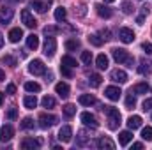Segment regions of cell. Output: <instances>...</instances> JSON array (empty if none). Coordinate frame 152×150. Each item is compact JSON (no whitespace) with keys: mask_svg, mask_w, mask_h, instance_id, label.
Masks as SVG:
<instances>
[{"mask_svg":"<svg viewBox=\"0 0 152 150\" xmlns=\"http://www.w3.org/2000/svg\"><path fill=\"white\" fill-rule=\"evenodd\" d=\"M103 111L108 115V127L113 129V131L118 129V125H120V113H118V110L113 108V106H104Z\"/></svg>","mask_w":152,"mask_h":150,"instance_id":"obj_1","label":"cell"},{"mask_svg":"<svg viewBox=\"0 0 152 150\" xmlns=\"http://www.w3.org/2000/svg\"><path fill=\"white\" fill-rule=\"evenodd\" d=\"M28 73L30 74H34V76H41V74H44L46 73V66L42 64V60H32L30 64H28Z\"/></svg>","mask_w":152,"mask_h":150,"instance_id":"obj_2","label":"cell"},{"mask_svg":"<svg viewBox=\"0 0 152 150\" xmlns=\"http://www.w3.org/2000/svg\"><path fill=\"white\" fill-rule=\"evenodd\" d=\"M57 122H58V118H57L55 115H46V113H42V115L39 117V125H41L42 129L53 127V125H55Z\"/></svg>","mask_w":152,"mask_h":150,"instance_id":"obj_3","label":"cell"},{"mask_svg":"<svg viewBox=\"0 0 152 150\" xmlns=\"http://www.w3.org/2000/svg\"><path fill=\"white\" fill-rule=\"evenodd\" d=\"M80 118H81V122H83L87 127H92V129H97V127H99V122L96 120V117H94L92 113L83 111L81 115H80Z\"/></svg>","mask_w":152,"mask_h":150,"instance_id":"obj_4","label":"cell"},{"mask_svg":"<svg viewBox=\"0 0 152 150\" xmlns=\"http://www.w3.org/2000/svg\"><path fill=\"white\" fill-rule=\"evenodd\" d=\"M42 50H44V55L46 57H53L55 51H57V41H55V37H46Z\"/></svg>","mask_w":152,"mask_h":150,"instance_id":"obj_5","label":"cell"},{"mask_svg":"<svg viewBox=\"0 0 152 150\" xmlns=\"http://www.w3.org/2000/svg\"><path fill=\"white\" fill-rule=\"evenodd\" d=\"M21 21H23L25 27H28V28H36V27H37L36 18L32 16V12H30L28 9H23V11H21Z\"/></svg>","mask_w":152,"mask_h":150,"instance_id":"obj_6","label":"cell"},{"mask_svg":"<svg viewBox=\"0 0 152 150\" xmlns=\"http://www.w3.org/2000/svg\"><path fill=\"white\" fill-rule=\"evenodd\" d=\"M112 55H113L115 62H118V64H126V60L129 58V53L124 48H113L112 50Z\"/></svg>","mask_w":152,"mask_h":150,"instance_id":"obj_7","label":"cell"},{"mask_svg":"<svg viewBox=\"0 0 152 150\" xmlns=\"http://www.w3.org/2000/svg\"><path fill=\"white\" fill-rule=\"evenodd\" d=\"M51 4H53V0H32V2H30V5H32L37 12H41V14L46 12Z\"/></svg>","mask_w":152,"mask_h":150,"instance_id":"obj_8","label":"cell"},{"mask_svg":"<svg viewBox=\"0 0 152 150\" xmlns=\"http://www.w3.org/2000/svg\"><path fill=\"white\" fill-rule=\"evenodd\" d=\"M118 39L124 42V44H129L134 41V32L131 28H120L118 30Z\"/></svg>","mask_w":152,"mask_h":150,"instance_id":"obj_9","label":"cell"},{"mask_svg":"<svg viewBox=\"0 0 152 150\" xmlns=\"http://www.w3.org/2000/svg\"><path fill=\"white\" fill-rule=\"evenodd\" d=\"M14 136V129H12V125H4L2 129H0V141L2 143H5V141H9L11 138Z\"/></svg>","mask_w":152,"mask_h":150,"instance_id":"obj_10","label":"cell"},{"mask_svg":"<svg viewBox=\"0 0 152 150\" xmlns=\"http://www.w3.org/2000/svg\"><path fill=\"white\" fill-rule=\"evenodd\" d=\"M71 138H73V129H71L69 125H64V127L58 131V140H60L62 143H69Z\"/></svg>","mask_w":152,"mask_h":150,"instance_id":"obj_11","label":"cell"},{"mask_svg":"<svg viewBox=\"0 0 152 150\" xmlns=\"http://www.w3.org/2000/svg\"><path fill=\"white\" fill-rule=\"evenodd\" d=\"M120 94H122V90L118 87H106V90H104V95L110 101H118L120 99Z\"/></svg>","mask_w":152,"mask_h":150,"instance_id":"obj_12","label":"cell"},{"mask_svg":"<svg viewBox=\"0 0 152 150\" xmlns=\"http://www.w3.org/2000/svg\"><path fill=\"white\" fill-rule=\"evenodd\" d=\"M96 11H97V14L101 16V18H112V14H113V11H112V7H108V5H104V4H97L96 5Z\"/></svg>","mask_w":152,"mask_h":150,"instance_id":"obj_13","label":"cell"},{"mask_svg":"<svg viewBox=\"0 0 152 150\" xmlns=\"http://www.w3.org/2000/svg\"><path fill=\"white\" fill-rule=\"evenodd\" d=\"M12 16H14L12 9H7V7H0V23H2V25L9 23V21L12 20Z\"/></svg>","mask_w":152,"mask_h":150,"instance_id":"obj_14","label":"cell"},{"mask_svg":"<svg viewBox=\"0 0 152 150\" xmlns=\"http://www.w3.org/2000/svg\"><path fill=\"white\" fill-rule=\"evenodd\" d=\"M55 92H57L62 99H67V97H69V85L60 81V83H57V85H55Z\"/></svg>","mask_w":152,"mask_h":150,"instance_id":"obj_15","label":"cell"},{"mask_svg":"<svg viewBox=\"0 0 152 150\" xmlns=\"http://www.w3.org/2000/svg\"><path fill=\"white\" fill-rule=\"evenodd\" d=\"M112 79H113L115 83H126L127 81V74L122 69H113L112 71Z\"/></svg>","mask_w":152,"mask_h":150,"instance_id":"obj_16","label":"cell"},{"mask_svg":"<svg viewBox=\"0 0 152 150\" xmlns=\"http://www.w3.org/2000/svg\"><path fill=\"white\" fill-rule=\"evenodd\" d=\"M129 92H131V94H136V95L147 94V92H149V85H147V83H136L134 87H131Z\"/></svg>","mask_w":152,"mask_h":150,"instance_id":"obj_17","label":"cell"},{"mask_svg":"<svg viewBox=\"0 0 152 150\" xmlns=\"http://www.w3.org/2000/svg\"><path fill=\"white\" fill-rule=\"evenodd\" d=\"M127 127H129L131 131H134V129L142 127V117H138V115L129 117V118H127Z\"/></svg>","mask_w":152,"mask_h":150,"instance_id":"obj_18","label":"cell"},{"mask_svg":"<svg viewBox=\"0 0 152 150\" xmlns=\"http://www.w3.org/2000/svg\"><path fill=\"white\" fill-rule=\"evenodd\" d=\"M96 145H97L99 149H108V150L115 149V143L110 140V138H99V140L96 141Z\"/></svg>","mask_w":152,"mask_h":150,"instance_id":"obj_19","label":"cell"},{"mask_svg":"<svg viewBox=\"0 0 152 150\" xmlns=\"http://www.w3.org/2000/svg\"><path fill=\"white\" fill-rule=\"evenodd\" d=\"M41 147V141L34 140V138H25L21 141V149H39Z\"/></svg>","mask_w":152,"mask_h":150,"instance_id":"obj_20","label":"cell"},{"mask_svg":"<svg viewBox=\"0 0 152 150\" xmlns=\"http://www.w3.org/2000/svg\"><path fill=\"white\" fill-rule=\"evenodd\" d=\"M78 101H80V104H83V106H92V104H96V97L90 95V94H81Z\"/></svg>","mask_w":152,"mask_h":150,"instance_id":"obj_21","label":"cell"},{"mask_svg":"<svg viewBox=\"0 0 152 150\" xmlns=\"http://www.w3.org/2000/svg\"><path fill=\"white\" fill-rule=\"evenodd\" d=\"M133 140V134H131V129L129 131H122L120 134H118V143L122 145V147H126L129 141Z\"/></svg>","mask_w":152,"mask_h":150,"instance_id":"obj_22","label":"cell"},{"mask_svg":"<svg viewBox=\"0 0 152 150\" xmlns=\"http://www.w3.org/2000/svg\"><path fill=\"white\" fill-rule=\"evenodd\" d=\"M23 104H25L27 110H34V108L37 106V99H36V95H25Z\"/></svg>","mask_w":152,"mask_h":150,"instance_id":"obj_23","label":"cell"},{"mask_svg":"<svg viewBox=\"0 0 152 150\" xmlns=\"http://www.w3.org/2000/svg\"><path fill=\"white\" fill-rule=\"evenodd\" d=\"M21 37H23V30L21 28H11V32H9V41L11 42H18Z\"/></svg>","mask_w":152,"mask_h":150,"instance_id":"obj_24","label":"cell"},{"mask_svg":"<svg viewBox=\"0 0 152 150\" xmlns=\"http://www.w3.org/2000/svg\"><path fill=\"white\" fill-rule=\"evenodd\" d=\"M37 46H39V37L36 34H30L27 37V48L28 50H37Z\"/></svg>","mask_w":152,"mask_h":150,"instance_id":"obj_25","label":"cell"},{"mask_svg":"<svg viewBox=\"0 0 152 150\" xmlns=\"http://www.w3.org/2000/svg\"><path fill=\"white\" fill-rule=\"evenodd\" d=\"M96 66H97L99 69H108V57H106L104 53L97 55V58H96Z\"/></svg>","mask_w":152,"mask_h":150,"instance_id":"obj_26","label":"cell"},{"mask_svg":"<svg viewBox=\"0 0 152 150\" xmlns=\"http://www.w3.org/2000/svg\"><path fill=\"white\" fill-rule=\"evenodd\" d=\"M66 16H67L66 7H58V9H55V20H57V21H64Z\"/></svg>","mask_w":152,"mask_h":150,"instance_id":"obj_27","label":"cell"},{"mask_svg":"<svg viewBox=\"0 0 152 150\" xmlns=\"http://www.w3.org/2000/svg\"><path fill=\"white\" fill-rule=\"evenodd\" d=\"M41 104H42L44 108L51 110V108H55V99H53V97H50V95H44V97H42V101H41Z\"/></svg>","mask_w":152,"mask_h":150,"instance_id":"obj_28","label":"cell"},{"mask_svg":"<svg viewBox=\"0 0 152 150\" xmlns=\"http://www.w3.org/2000/svg\"><path fill=\"white\" fill-rule=\"evenodd\" d=\"M25 90L27 92H39L41 90V85L36 83V81H27L25 83Z\"/></svg>","mask_w":152,"mask_h":150,"instance_id":"obj_29","label":"cell"},{"mask_svg":"<svg viewBox=\"0 0 152 150\" xmlns=\"http://www.w3.org/2000/svg\"><path fill=\"white\" fill-rule=\"evenodd\" d=\"M62 64L64 66H67V67H76L78 64H76V58H73V57H69V55H66V57H62Z\"/></svg>","mask_w":152,"mask_h":150,"instance_id":"obj_30","label":"cell"},{"mask_svg":"<svg viewBox=\"0 0 152 150\" xmlns=\"http://www.w3.org/2000/svg\"><path fill=\"white\" fill-rule=\"evenodd\" d=\"M101 81H103L101 74H92V76H90V79H88V85L96 88V87H99V85H101Z\"/></svg>","mask_w":152,"mask_h":150,"instance_id":"obj_31","label":"cell"},{"mask_svg":"<svg viewBox=\"0 0 152 150\" xmlns=\"http://www.w3.org/2000/svg\"><path fill=\"white\" fill-rule=\"evenodd\" d=\"M66 48H67L69 51H76V50L80 48V41H78V39H69V41L66 42Z\"/></svg>","mask_w":152,"mask_h":150,"instance_id":"obj_32","label":"cell"},{"mask_svg":"<svg viewBox=\"0 0 152 150\" xmlns=\"http://www.w3.org/2000/svg\"><path fill=\"white\" fill-rule=\"evenodd\" d=\"M88 41H90V44H94V46H101V44L104 42V39L101 37V36H97V34L88 36Z\"/></svg>","mask_w":152,"mask_h":150,"instance_id":"obj_33","label":"cell"},{"mask_svg":"<svg viewBox=\"0 0 152 150\" xmlns=\"http://www.w3.org/2000/svg\"><path fill=\"white\" fill-rule=\"evenodd\" d=\"M34 125H36V124H34V120H32L30 117H25L23 122H21V129H27V131H28V129H34Z\"/></svg>","mask_w":152,"mask_h":150,"instance_id":"obj_34","label":"cell"},{"mask_svg":"<svg viewBox=\"0 0 152 150\" xmlns=\"http://www.w3.org/2000/svg\"><path fill=\"white\" fill-rule=\"evenodd\" d=\"M64 115H66V117H75L76 115V106L75 104H66V106H64Z\"/></svg>","mask_w":152,"mask_h":150,"instance_id":"obj_35","label":"cell"},{"mask_svg":"<svg viewBox=\"0 0 152 150\" xmlns=\"http://www.w3.org/2000/svg\"><path fill=\"white\" fill-rule=\"evenodd\" d=\"M87 141H88L87 133H85V131H80V133H78V145L83 147V145H87Z\"/></svg>","mask_w":152,"mask_h":150,"instance_id":"obj_36","label":"cell"},{"mask_svg":"<svg viewBox=\"0 0 152 150\" xmlns=\"http://www.w3.org/2000/svg\"><path fill=\"white\" fill-rule=\"evenodd\" d=\"M81 62L87 64V66H90L92 64V53L90 51H81Z\"/></svg>","mask_w":152,"mask_h":150,"instance_id":"obj_37","label":"cell"},{"mask_svg":"<svg viewBox=\"0 0 152 150\" xmlns=\"http://www.w3.org/2000/svg\"><path fill=\"white\" fill-rule=\"evenodd\" d=\"M142 138L145 141H151L152 140V127H143L142 129Z\"/></svg>","mask_w":152,"mask_h":150,"instance_id":"obj_38","label":"cell"},{"mask_svg":"<svg viewBox=\"0 0 152 150\" xmlns=\"http://www.w3.org/2000/svg\"><path fill=\"white\" fill-rule=\"evenodd\" d=\"M134 104H136V99L133 97V94L129 92V95H127V99H126V108L127 110H133L134 108Z\"/></svg>","mask_w":152,"mask_h":150,"instance_id":"obj_39","label":"cell"},{"mask_svg":"<svg viewBox=\"0 0 152 150\" xmlns=\"http://www.w3.org/2000/svg\"><path fill=\"white\" fill-rule=\"evenodd\" d=\"M57 32H58V28H57V27H44V34H46L48 37H53Z\"/></svg>","mask_w":152,"mask_h":150,"instance_id":"obj_40","label":"cell"},{"mask_svg":"<svg viewBox=\"0 0 152 150\" xmlns=\"http://www.w3.org/2000/svg\"><path fill=\"white\" fill-rule=\"evenodd\" d=\"M133 9H134V7L131 5V2H124V4H122V11H124L126 14H131V12H133Z\"/></svg>","mask_w":152,"mask_h":150,"instance_id":"obj_41","label":"cell"},{"mask_svg":"<svg viewBox=\"0 0 152 150\" xmlns=\"http://www.w3.org/2000/svg\"><path fill=\"white\" fill-rule=\"evenodd\" d=\"M5 117H7V118H9V120H14V118H16V117H18V110H16V108H11V110H9V111L5 113Z\"/></svg>","mask_w":152,"mask_h":150,"instance_id":"obj_42","label":"cell"},{"mask_svg":"<svg viewBox=\"0 0 152 150\" xmlns=\"http://www.w3.org/2000/svg\"><path fill=\"white\" fill-rule=\"evenodd\" d=\"M4 62H5V64H9L11 67H16V60H14L11 55H5V57H4Z\"/></svg>","mask_w":152,"mask_h":150,"instance_id":"obj_43","label":"cell"},{"mask_svg":"<svg viewBox=\"0 0 152 150\" xmlns=\"http://www.w3.org/2000/svg\"><path fill=\"white\" fill-rule=\"evenodd\" d=\"M142 50H143L147 55H152V42H143V44H142Z\"/></svg>","mask_w":152,"mask_h":150,"instance_id":"obj_44","label":"cell"},{"mask_svg":"<svg viewBox=\"0 0 152 150\" xmlns=\"http://www.w3.org/2000/svg\"><path fill=\"white\" fill-rule=\"evenodd\" d=\"M60 71H62V74L67 76V78H71V74H73V73H71V67H67V66H64V64L60 66Z\"/></svg>","mask_w":152,"mask_h":150,"instance_id":"obj_45","label":"cell"},{"mask_svg":"<svg viewBox=\"0 0 152 150\" xmlns=\"http://www.w3.org/2000/svg\"><path fill=\"white\" fill-rule=\"evenodd\" d=\"M78 14H80V16H85V14H87V7H85L83 4L78 5Z\"/></svg>","mask_w":152,"mask_h":150,"instance_id":"obj_46","label":"cell"},{"mask_svg":"<svg viewBox=\"0 0 152 150\" xmlns=\"http://www.w3.org/2000/svg\"><path fill=\"white\" fill-rule=\"evenodd\" d=\"M143 110L147 111V110H152V97L151 99H145V103H143Z\"/></svg>","mask_w":152,"mask_h":150,"instance_id":"obj_47","label":"cell"},{"mask_svg":"<svg viewBox=\"0 0 152 150\" xmlns=\"http://www.w3.org/2000/svg\"><path fill=\"white\" fill-rule=\"evenodd\" d=\"M101 36H103V39H104V41H110V30H103V32H101Z\"/></svg>","mask_w":152,"mask_h":150,"instance_id":"obj_48","label":"cell"},{"mask_svg":"<svg viewBox=\"0 0 152 150\" xmlns=\"http://www.w3.org/2000/svg\"><path fill=\"white\" fill-rule=\"evenodd\" d=\"M7 94H11V95L16 94V87L14 85H7Z\"/></svg>","mask_w":152,"mask_h":150,"instance_id":"obj_49","label":"cell"},{"mask_svg":"<svg viewBox=\"0 0 152 150\" xmlns=\"http://www.w3.org/2000/svg\"><path fill=\"white\" fill-rule=\"evenodd\" d=\"M133 149H134V150L143 149V143H140V141H138V143H133Z\"/></svg>","mask_w":152,"mask_h":150,"instance_id":"obj_50","label":"cell"},{"mask_svg":"<svg viewBox=\"0 0 152 150\" xmlns=\"http://www.w3.org/2000/svg\"><path fill=\"white\" fill-rule=\"evenodd\" d=\"M4 79H5V73L0 69V81H4Z\"/></svg>","mask_w":152,"mask_h":150,"instance_id":"obj_51","label":"cell"},{"mask_svg":"<svg viewBox=\"0 0 152 150\" xmlns=\"http://www.w3.org/2000/svg\"><path fill=\"white\" fill-rule=\"evenodd\" d=\"M4 104V92H0V106Z\"/></svg>","mask_w":152,"mask_h":150,"instance_id":"obj_52","label":"cell"},{"mask_svg":"<svg viewBox=\"0 0 152 150\" xmlns=\"http://www.w3.org/2000/svg\"><path fill=\"white\" fill-rule=\"evenodd\" d=\"M4 46V37H2V34H0V48Z\"/></svg>","mask_w":152,"mask_h":150,"instance_id":"obj_53","label":"cell"},{"mask_svg":"<svg viewBox=\"0 0 152 150\" xmlns=\"http://www.w3.org/2000/svg\"><path fill=\"white\" fill-rule=\"evenodd\" d=\"M104 2H108V4H112V2H115V0H104Z\"/></svg>","mask_w":152,"mask_h":150,"instance_id":"obj_54","label":"cell"}]
</instances>
